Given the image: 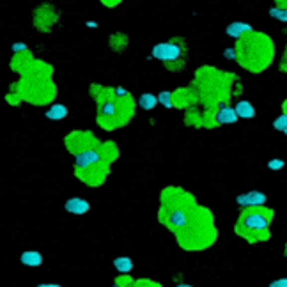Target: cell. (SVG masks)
I'll list each match as a JSON object with an SVG mask.
<instances>
[{
    "label": "cell",
    "instance_id": "cell-12",
    "mask_svg": "<svg viewBox=\"0 0 287 287\" xmlns=\"http://www.w3.org/2000/svg\"><path fill=\"white\" fill-rule=\"evenodd\" d=\"M68 115V106L64 105H52V108L46 112V117L52 121H61Z\"/></svg>",
    "mask_w": 287,
    "mask_h": 287
},
{
    "label": "cell",
    "instance_id": "cell-7",
    "mask_svg": "<svg viewBox=\"0 0 287 287\" xmlns=\"http://www.w3.org/2000/svg\"><path fill=\"white\" fill-rule=\"evenodd\" d=\"M216 121L220 124H232V122L238 121V113L232 106H222L216 113Z\"/></svg>",
    "mask_w": 287,
    "mask_h": 287
},
{
    "label": "cell",
    "instance_id": "cell-4",
    "mask_svg": "<svg viewBox=\"0 0 287 287\" xmlns=\"http://www.w3.org/2000/svg\"><path fill=\"white\" fill-rule=\"evenodd\" d=\"M266 195L261 193V191H248V193L236 197V202L243 207H261L263 204H266Z\"/></svg>",
    "mask_w": 287,
    "mask_h": 287
},
{
    "label": "cell",
    "instance_id": "cell-20",
    "mask_svg": "<svg viewBox=\"0 0 287 287\" xmlns=\"http://www.w3.org/2000/svg\"><path fill=\"white\" fill-rule=\"evenodd\" d=\"M12 50H14V52H25V50H27V45H25V43H14V45H12Z\"/></svg>",
    "mask_w": 287,
    "mask_h": 287
},
{
    "label": "cell",
    "instance_id": "cell-13",
    "mask_svg": "<svg viewBox=\"0 0 287 287\" xmlns=\"http://www.w3.org/2000/svg\"><path fill=\"white\" fill-rule=\"evenodd\" d=\"M138 105L144 110H153L154 106L158 105V97L154 96V94H142V96L138 97Z\"/></svg>",
    "mask_w": 287,
    "mask_h": 287
},
{
    "label": "cell",
    "instance_id": "cell-22",
    "mask_svg": "<svg viewBox=\"0 0 287 287\" xmlns=\"http://www.w3.org/2000/svg\"><path fill=\"white\" fill-rule=\"evenodd\" d=\"M225 57H229V59H232V57H234V52H232V50H227V52H225Z\"/></svg>",
    "mask_w": 287,
    "mask_h": 287
},
{
    "label": "cell",
    "instance_id": "cell-25",
    "mask_svg": "<svg viewBox=\"0 0 287 287\" xmlns=\"http://www.w3.org/2000/svg\"><path fill=\"white\" fill-rule=\"evenodd\" d=\"M284 133H286V135H287V130H286V131H284Z\"/></svg>",
    "mask_w": 287,
    "mask_h": 287
},
{
    "label": "cell",
    "instance_id": "cell-6",
    "mask_svg": "<svg viewBox=\"0 0 287 287\" xmlns=\"http://www.w3.org/2000/svg\"><path fill=\"white\" fill-rule=\"evenodd\" d=\"M77 167L78 169H87V167H93L99 162V153L97 151H84V153L77 154Z\"/></svg>",
    "mask_w": 287,
    "mask_h": 287
},
{
    "label": "cell",
    "instance_id": "cell-19",
    "mask_svg": "<svg viewBox=\"0 0 287 287\" xmlns=\"http://www.w3.org/2000/svg\"><path fill=\"white\" fill-rule=\"evenodd\" d=\"M270 287H287V279H279L275 282H271Z\"/></svg>",
    "mask_w": 287,
    "mask_h": 287
},
{
    "label": "cell",
    "instance_id": "cell-8",
    "mask_svg": "<svg viewBox=\"0 0 287 287\" xmlns=\"http://www.w3.org/2000/svg\"><path fill=\"white\" fill-rule=\"evenodd\" d=\"M247 32H252V27L250 25H247V23H241V21H234V23H231L229 27H227V34L231 37H241V36H245Z\"/></svg>",
    "mask_w": 287,
    "mask_h": 287
},
{
    "label": "cell",
    "instance_id": "cell-5",
    "mask_svg": "<svg viewBox=\"0 0 287 287\" xmlns=\"http://www.w3.org/2000/svg\"><path fill=\"white\" fill-rule=\"evenodd\" d=\"M64 207H66V211L68 213H73V214H85L87 211L91 209V204L85 200V198H78V197H75V198H69L68 202L64 204Z\"/></svg>",
    "mask_w": 287,
    "mask_h": 287
},
{
    "label": "cell",
    "instance_id": "cell-1",
    "mask_svg": "<svg viewBox=\"0 0 287 287\" xmlns=\"http://www.w3.org/2000/svg\"><path fill=\"white\" fill-rule=\"evenodd\" d=\"M160 218L174 232L178 243L186 250H202L216 239L211 213L197 206L185 193H178L167 200L163 198Z\"/></svg>",
    "mask_w": 287,
    "mask_h": 287
},
{
    "label": "cell",
    "instance_id": "cell-21",
    "mask_svg": "<svg viewBox=\"0 0 287 287\" xmlns=\"http://www.w3.org/2000/svg\"><path fill=\"white\" fill-rule=\"evenodd\" d=\"M37 287H61V286H57V284H41Z\"/></svg>",
    "mask_w": 287,
    "mask_h": 287
},
{
    "label": "cell",
    "instance_id": "cell-17",
    "mask_svg": "<svg viewBox=\"0 0 287 287\" xmlns=\"http://www.w3.org/2000/svg\"><path fill=\"white\" fill-rule=\"evenodd\" d=\"M284 160H271V162H268V169H271V170H280V169H284Z\"/></svg>",
    "mask_w": 287,
    "mask_h": 287
},
{
    "label": "cell",
    "instance_id": "cell-18",
    "mask_svg": "<svg viewBox=\"0 0 287 287\" xmlns=\"http://www.w3.org/2000/svg\"><path fill=\"white\" fill-rule=\"evenodd\" d=\"M131 287H160V286L151 282V280H138V282L131 284Z\"/></svg>",
    "mask_w": 287,
    "mask_h": 287
},
{
    "label": "cell",
    "instance_id": "cell-24",
    "mask_svg": "<svg viewBox=\"0 0 287 287\" xmlns=\"http://www.w3.org/2000/svg\"><path fill=\"white\" fill-rule=\"evenodd\" d=\"M176 287H193V286H190V284H179V286H176Z\"/></svg>",
    "mask_w": 287,
    "mask_h": 287
},
{
    "label": "cell",
    "instance_id": "cell-10",
    "mask_svg": "<svg viewBox=\"0 0 287 287\" xmlns=\"http://www.w3.org/2000/svg\"><path fill=\"white\" fill-rule=\"evenodd\" d=\"M234 110H236V113H238V117H241V119L255 117V108L250 101H239Z\"/></svg>",
    "mask_w": 287,
    "mask_h": 287
},
{
    "label": "cell",
    "instance_id": "cell-15",
    "mask_svg": "<svg viewBox=\"0 0 287 287\" xmlns=\"http://www.w3.org/2000/svg\"><path fill=\"white\" fill-rule=\"evenodd\" d=\"M158 103H162L167 108H172V94L170 93H162L158 96Z\"/></svg>",
    "mask_w": 287,
    "mask_h": 287
},
{
    "label": "cell",
    "instance_id": "cell-2",
    "mask_svg": "<svg viewBox=\"0 0 287 287\" xmlns=\"http://www.w3.org/2000/svg\"><path fill=\"white\" fill-rule=\"evenodd\" d=\"M270 216L271 214L263 213V211H248L241 216V222H239L238 232L243 234L245 231L250 232H268L270 229Z\"/></svg>",
    "mask_w": 287,
    "mask_h": 287
},
{
    "label": "cell",
    "instance_id": "cell-9",
    "mask_svg": "<svg viewBox=\"0 0 287 287\" xmlns=\"http://www.w3.org/2000/svg\"><path fill=\"white\" fill-rule=\"evenodd\" d=\"M20 261L25 264V266L36 268V266H41V264H43V255H41L39 252H23Z\"/></svg>",
    "mask_w": 287,
    "mask_h": 287
},
{
    "label": "cell",
    "instance_id": "cell-11",
    "mask_svg": "<svg viewBox=\"0 0 287 287\" xmlns=\"http://www.w3.org/2000/svg\"><path fill=\"white\" fill-rule=\"evenodd\" d=\"M113 266L119 273L122 275H128L131 270H133V261L130 257H117V259H113Z\"/></svg>",
    "mask_w": 287,
    "mask_h": 287
},
{
    "label": "cell",
    "instance_id": "cell-3",
    "mask_svg": "<svg viewBox=\"0 0 287 287\" xmlns=\"http://www.w3.org/2000/svg\"><path fill=\"white\" fill-rule=\"evenodd\" d=\"M183 50L174 43H158L153 48V57L158 61L169 62V61H178L181 57Z\"/></svg>",
    "mask_w": 287,
    "mask_h": 287
},
{
    "label": "cell",
    "instance_id": "cell-14",
    "mask_svg": "<svg viewBox=\"0 0 287 287\" xmlns=\"http://www.w3.org/2000/svg\"><path fill=\"white\" fill-rule=\"evenodd\" d=\"M270 16L277 18V20H280V21H287V9L273 7V9H270Z\"/></svg>",
    "mask_w": 287,
    "mask_h": 287
},
{
    "label": "cell",
    "instance_id": "cell-23",
    "mask_svg": "<svg viewBox=\"0 0 287 287\" xmlns=\"http://www.w3.org/2000/svg\"><path fill=\"white\" fill-rule=\"evenodd\" d=\"M117 94H119V96H126V91L124 89H117Z\"/></svg>",
    "mask_w": 287,
    "mask_h": 287
},
{
    "label": "cell",
    "instance_id": "cell-16",
    "mask_svg": "<svg viewBox=\"0 0 287 287\" xmlns=\"http://www.w3.org/2000/svg\"><path fill=\"white\" fill-rule=\"evenodd\" d=\"M273 126H275V130L286 131L287 130V115H286V113H284V115H280V117H277L275 122H273Z\"/></svg>",
    "mask_w": 287,
    "mask_h": 287
}]
</instances>
